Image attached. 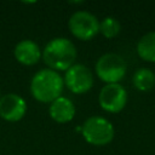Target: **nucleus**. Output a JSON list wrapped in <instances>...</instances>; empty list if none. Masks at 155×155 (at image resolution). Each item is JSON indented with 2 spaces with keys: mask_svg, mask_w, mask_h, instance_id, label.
Instances as JSON below:
<instances>
[{
  "mask_svg": "<svg viewBox=\"0 0 155 155\" xmlns=\"http://www.w3.org/2000/svg\"><path fill=\"white\" fill-rule=\"evenodd\" d=\"M78 57V50L74 42L67 38L59 36L50 40L42 50V59L45 64L56 71L68 70Z\"/></svg>",
  "mask_w": 155,
  "mask_h": 155,
  "instance_id": "nucleus-1",
  "label": "nucleus"
},
{
  "mask_svg": "<svg viewBox=\"0 0 155 155\" xmlns=\"http://www.w3.org/2000/svg\"><path fill=\"white\" fill-rule=\"evenodd\" d=\"M64 87L63 78L58 71L44 68L36 71L30 80V93L41 103H52L62 96Z\"/></svg>",
  "mask_w": 155,
  "mask_h": 155,
  "instance_id": "nucleus-2",
  "label": "nucleus"
},
{
  "mask_svg": "<svg viewBox=\"0 0 155 155\" xmlns=\"http://www.w3.org/2000/svg\"><path fill=\"white\" fill-rule=\"evenodd\" d=\"M81 134L88 144L103 147L114 139L115 130L108 119L99 115H93L87 117L81 125Z\"/></svg>",
  "mask_w": 155,
  "mask_h": 155,
  "instance_id": "nucleus-3",
  "label": "nucleus"
},
{
  "mask_svg": "<svg viewBox=\"0 0 155 155\" xmlns=\"http://www.w3.org/2000/svg\"><path fill=\"white\" fill-rule=\"evenodd\" d=\"M94 70L99 80L105 82V85L119 84L127 73V64L122 56L108 52L97 59Z\"/></svg>",
  "mask_w": 155,
  "mask_h": 155,
  "instance_id": "nucleus-4",
  "label": "nucleus"
},
{
  "mask_svg": "<svg viewBox=\"0 0 155 155\" xmlns=\"http://www.w3.org/2000/svg\"><path fill=\"white\" fill-rule=\"evenodd\" d=\"M68 28L76 39L87 41L99 33V21L93 13L79 10L69 17Z\"/></svg>",
  "mask_w": 155,
  "mask_h": 155,
  "instance_id": "nucleus-5",
  "label": "nucleus"
},
{
  "mask_svg": "<svg viewBox=\"0 0 155 155\" xmlns=\"http://www.w3.org/2000/svg\"><path fill=\"white\" fill-rule=\"evenodd\" d=\"M128 94L121 84H107L98 94V103L101 108L108 113L116 114L124 110L127 104Z\"/></svg>",
  "mask_w": 155,
  "mask_h": 155,
  "instance_id": "nucleus-6",
  "label": "nucleus"
},
{
  "mask_svg": "<svg viewBox=\"0 0 155 155\" xmlns=\"http://www.w3.org/2000/svg\"><path fill=\"white\" fill-rule=\"evenodd\" d=\"M64 86L75 94H82L90 91L93 86V75L85 64L75 63L68 70L63 78Z\"/></svg>",
  "mask_w": 155,
  "mask_h": 155,
  "instance_id": "nucleus-7",
  "label": "nucleus"
},
{
  "mask_svg": "<svg viewBox=\"0 0 155 155\" xmlns=\"http://www.w3.org/2000/svg\"><path fill=\"white\" fill-rule=\"evenodd\" d=\"M27 113V102L17 93H6L0 97V117L8 122H17Z\"/></svg>",
  "mask_w": 155,
  "mask_h": 155,
  "instance_id": "nucleus-8",
  "label": "nucleus"
},
{
  "mask_svg": "<svg viewBox=\"0 0 155 155\" xmlns=\"http://www.w3.org/2000/svg\"><path fill=\"white\" fill-rule=\"evenodd\" d=\"M15 58L23 65H34L42 57V52L39 45L30 39H24L17 42L13 50Z\"/></svg>",
  "mask_w": 155,
  "mask_h": 155,
  "instance_id": "nucleus-9",
  "label": "nucleus"
},
{
  "mask_svg": "<svg viewBox=\"0 0 155 155\" xmlns=\"http://www.w3.org/2000/svg\"><path fill=\"white\" fill-rule=\"evenodd\" d=\"M76 114V108L74 102L68 97H58L48 107V115L51 119L58 124H67L74 119Z\"/></svg>",
  "mask_w": 155,
  "mask_h": 155,
  "instance_id": "nucleus-10",
  "label": "nucleus"
},
{
  "mask_svg": "<svg viewBox=\"0 0 155 155\" xmlns=\"http://www.w3.org/2000/svg\"><path fill=\"white\" fill-rule=\"evenodd\" d=\"M137 54L145 62L155 63V31L145 33L136 45Z\"/></svg>",
  "mask_w": 155,
  "mask_h": 155,
  "instance_id": "nucleus-11",
  "label": "nucleus"
},
{
  "mask_svg": "<svg viewBox=\"0 0 155 155\" xmlns=\"http://www.w3.org/2000/svg\"><path fill=\"white\" fill-rule=\"evenodd\" d=\"M132 84L140 92H149L155 88V73L149 68H139L133 73Z\"/></svg>",
  "mask_w": 155,
  "mask_h": 155,
  "instance_id": "nucleus-12",
  "label": "nucleus"
},
{
  "mask_svg": "<svg viewBox=\"0 0 155 155\" xmlns=\"http://www.w3.org/2000/svg\"><path fill=\"white\" fill-rule=\"evenodd\" d=\"M120 31H121V24L115 17L108 16L99 22V33L107 39L116 38Z\"/></svg>",
  "mask_w": 155,
  "mask_h": 155,
  "instance_id": "nucleus-13",
  "label": "nucleus"
},
{
  "mask_svg": "<svg viewBox=\"0 0 155 155\" xmlns=\"http://www.w3.org/2000/svg\"><path fill=\"white\" fill-rule=\"evenodd\" d=\"M0 97H1V96H0Z\"/></svg>",
  "mask_w": 155,
  "mask_h": 155,
  "instance_id": "nucleus-14",
  "label": "nucleus"
}]
</instances>
